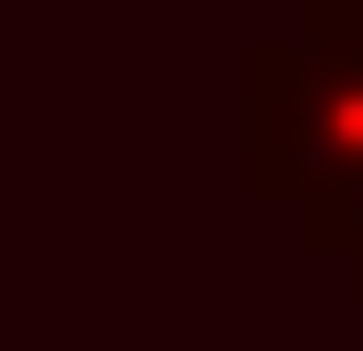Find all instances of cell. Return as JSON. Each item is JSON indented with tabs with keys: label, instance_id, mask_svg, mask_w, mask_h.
<instances>
[{
	"label": "cell",
	"instance_id": "6da1fadb",
	"mask_svg": "<svg viewBox=\"0 0 363 351\" xmlns=\"http://www.w3.org/2000/svg\"><path fill=\"white\" fill-rule=\"evenodd\" d=\"M258 187H281L305 234L363 246V0H305L258 59Z\"/></svg>",
	"mask_w": 363,
	"mask_h": 351
}]
</instances>
